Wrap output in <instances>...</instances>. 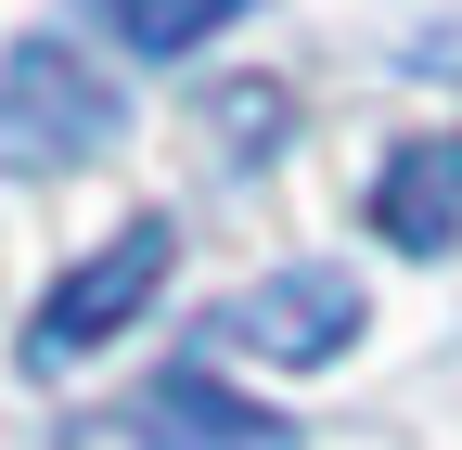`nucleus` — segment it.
Here are the masks:
<instances>
[{
    "instance_id": "f257e3e1",
    "label": "nucleus",
    "mask_w": 462,
    "mask_h": 450,
    "mask_svg": "<svg viewBox=\"0 0 462 450\" xmlns=\"http://www.w3.org/2000/svg\"><path fill=\"white\" fill-rule=\"evenodd\" d=\"M116 129V90L78 65L65 39H14L0 52V167H14V181H51V167H90Z\"/></svg>"
},
{
    "instance_id": "f03ea898",
    "label": "nucleus",
    "mask_w": 462,
    "mask_h": 450,
    "mask_svg": "<svg viewBox=\"0 0 462 450\" xmlns=\"http://www.w3.org/2000/svg\"><path fill=\"white\" fill-rule=\"evenodd\" d=\"M167 258H180V232H167V219H129V232H116L103 258H78L65 284L39 296V322H26V373H78L90 348H116V334L154 309Z\"/></svg>"
},
{
    "instance_id": "7ed1b4c3",
    "label": "nucleus",
    "mask_w": 462,
    "mask_h": 450,
    "mask_svg": "<svg viewBox=\"0 0 462 450\" xmlns=\"http://www.w3.org/2000/svg\"><path fill=\"white\" fill-rule=\"evenodd\" d=\"M206 334L218 348H257V361H334V348H360V284L346 270H282V284L218 296Z\"/></svg>"
},
{
    "instance_id": "20e7f679",
    "label": "nucleus",
    "mask_w": 462,
    "mask_h": 450,
    "mask_svg": "<svg viewBox=\"0 0 462 450\" xmlns=\"http://www.w3.org/2000/svg\"><path fill=\"white\" fill-rule=\"evenodd\" d=\"M129 450H296V425L257 412V399H231L218 373H154L142 399H129Z\"/></svg>"
},
{
    "instance_id": "39448f33",
    "label": "nucleus",
    "mask_w": 462,
    "mask_h": 450,
    "mask_svg": "<svg viewBox=\"0 0 462 450\" xmlns=\"http://www.w3.org/2000/svg\"><path fill=\"white\" fill-rule=\"evenodd\" d=\"M373 232H385L398 258H449V245H462V129H424V142L385 155V181H373Z\"/></svg>"
},
{
    "instance_id": "423d86ee",
    "label": "nucleus",
    "mask_w": 462,
    "mask_h": 450,
    "mask_svg": "<svg viewBox=\"0 0 462 450\" xmlns=\"http://www.w3.org/2000/svg\"><path fill=\"white\" fill-rule=\"evenodd\" d=\"M103 14H116V39H129L142 65H180L193 39H218V26H245L257 0H103Z\"/></svg>"
}]
</instances>
